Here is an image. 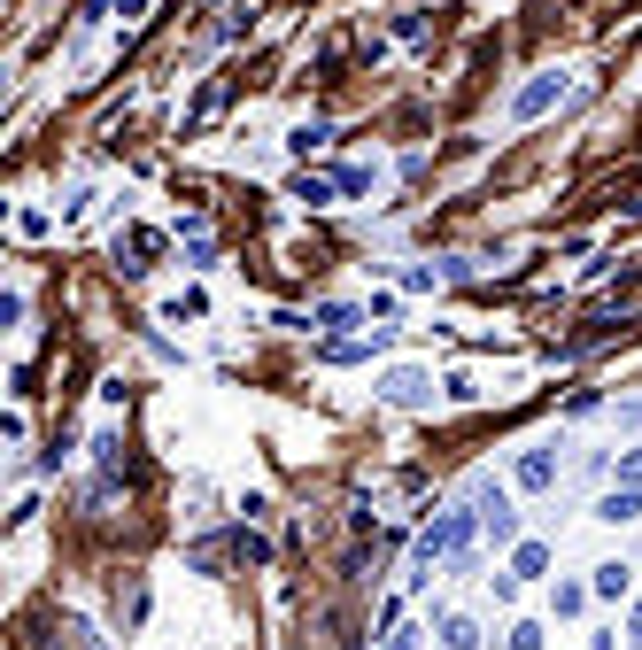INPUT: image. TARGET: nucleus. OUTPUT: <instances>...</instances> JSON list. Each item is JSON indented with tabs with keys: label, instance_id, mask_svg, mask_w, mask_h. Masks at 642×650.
Instances as JSON below:
<instances>
[{
	"label": "nucleus",
	"instance_id": "nucleus-1",
	"mask_svg": "<svg viewBox=\"0 0 642 650\" xmlns=\"http://www.w3.org/2000/svg\"><path fill=\"white\" fill-rule=\"evenodd\" d=\"M557 93H565V78H534V86L519 93V109H511V117H542V109H550Z\"/></svg>",
	"mask_w": 642,
	"mask_h": 650
},
{
	"label": "nucleus",
	"instance_id": "nucleus-2",
	"mask_svg": "<svg viewBox=\"0 0 642 650\" xmlns=\"http://www.w3.org/2000/svg\"><path fill=\"white\" fill-rule=\"evenodd\" d=\"M550 480H557V457L550 449H526L519 457V488H550Z\"/></svg>",
	"mask_w": 642,
	"mask_h": 650
},
{
	"label": "nucleus",
	"instance_id": "nucleus-3",
	"mask_svg": "<svg viewBox=\"0 0 642 650\" xmlns=\"http://www.w3.org/2000/svg\"><path fill=\"white\" fill-rule=\"evenodd\" d=\"M387 403H426V372H395L387 380Z\"/></svg>",
	"mask_w": 642,
	"mask_h": 650
},
{
	"label": "nucleus",
	"instance_id": "nucleus-4",
	"mask_svg": "<svg viewBox=\"0 0 642 650\" xmlns=\"http://www.w3.org/2000/svg\"><path fill=\"white\" fill-rule=\"evenodd\" d=\"M596 519H642V496H635V488H619V496L596 503Z\"/></svg>",
	"mask_w": 642,
	"mask_h": 650
},
{
	"label": "nucleus",
	"instance_id": "nucleus-5",
	"mask_svg": "<svg viewBox=\"0 0 642 650\" xmlns=\"http://www.w3.org/2000/svg\"><path fill=\"white\" fill-rule=\"evenodd\" d=\"M441 650H480V627L472 620H441Z\"/></svg>",
	"mask_w": 642,
	"mask_h": 650
},
{
	"label": "nucleus",
	"instance_id": "nucleus-6",
	"mask_svg": "<svg viewBox=\"0 0 642 650\" xmlns=\"http://www.w3.org/2000/svg\"><path fill=\"white\" fill-rule=\"evenodd\" d=\"M596 596H627V565H596Z\"/></svg>",
	"mask_w": 642,
	"mask_h": 650
},
{
	"label": "nucleus",
	"instance_id": "nucleus-7",
	"mask_svg": "<svg viewBox=\"0 0 642 650\" xmlns=\"http://www.w3.org/2000/svg\"><path fill=\"white\" fill-rule=\"evenodd\" d=\"M542 565H550V550H542V542H526V550H519V581H534Z\"/></svg>",
	"mask_w": 642,
	"mask_h": 650
},
{
	"label": "nucleus",
	"instance_id": "nucleus-8",
	"mask_svg": "<svg viewBox=\"0 0 642 650\" xmlns=\"http://www.w3.org/2000/svg\"><path fill=\"white\" fill-rule=\"evenodd\" d=\"M534 635H542V627H511V650H542Z\"/></svg>",
	"mask_w": 642,
	"mask_h": 650
},
{
	"label": "nucleus",
	"instance_id": "nucleus-9",
	"mask_svg": "<svg viewBox=\"0 0 642 650\" xmlns=\"http://www.w3.org/2000/svg\"><path fill=\"white\" fill-rule=\"evenodd\" d=\"M635 643H642V612H635Z\"/></svg>",
	"mask_w": 642,
	"mask_h": 650
}]
</instances>
